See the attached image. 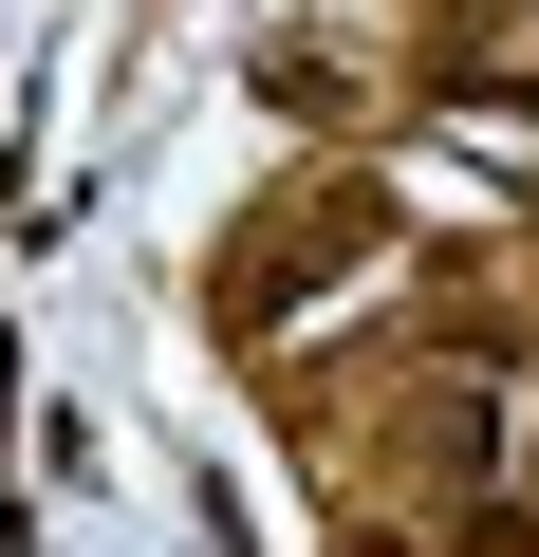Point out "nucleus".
Returning <instances> with one entry per match:
<instances>
[{
  "label": "nucleus",
  "mask_w": 539,
  "mask_h": 557,
  "mask_svg": "<svg viewBox=\"0 0 539 557\" xmlns=\"http://www.w3.org/2000/svg\"><path fill=\"white\" fill-rule=\"evenodd\" d=\"M502 502H539V391H520V446H502Z\"/></svg>",
  "instance_id": "7ed1b4c3"
},
{
  "label": "nucleus",
  "mask_w": 539,
  "mask_h": 557,
  "mask_svg": "<svg viewBox=\"0 0 539 557\" xmlns=\"http://www.w3.org/2000/svg\"><path fill=\"white\" fill-rule=\"evenodd\" d=\"M391 260H409V205H391V168H317V186H280V205H260V223L205 260V317H223L260 372H280V335H317L354 278H391Z\"/></svg>",
  "instance_id": "f257e3e1"
},
{
  "label": "nucleus",
  "mask_w": 539,
  "mask_h": 557,
  "mask_svg": "<svg viewBox=\"0 0 539 557\" xmlns=\"http://www.w3.org/2000/svg\"><path fill=\"white\" fill-rule=\"evenodd\" d=\"M409 94H428V75H409V57H372V38H280V57H260V112L317 131L335 168H372V131H391Z\"/></svg>",
  "instance_id": "f03ea898"
}]
</instances>
